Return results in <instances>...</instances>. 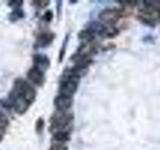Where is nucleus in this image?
Instances as JSON below:
<instances>
[{
  "label": "nucleus",
  "mask_w": 160,
  "mask_h": 150,
  "mask_svg": "<svg viewBox=\"0 0 160 150\" xmlns=\"http://www.w3.org/2000/svg\"><path fill=\"white\" fill-rule=\"evenodd\" d=\"M118 33H119L118 29L116 27H114L113 25L104 24V30H103L102 36H105L107 38H113L115 36H117Z\"/></svg>",
  "instance_id": "1a4fd4ad"
},
{
  "label": "nucleus",
  "mask_w": 160,
  "mask_h": 150,
  "mask_svg": "<svg viewBox=\"0 0 160 150\" xmlns=\"http://www.w3.org/2000/svg\"><path fill=\"white\" fill-rule=\"evenodd\" d=\"M79 83V77L68 71L67 75H63V78L60 82V95L72 97V95L76 92Z\"/></svg>",
  "instance_id": "f03ea898"
},
{
  "label": "nucleus",
  "mask_w": 160,
  "mask_h": 150,
  "mask_svg": "<svg viewBox=\"0 0 160 150\" xmlns=\"http://www.w3.org/2000/svg\"><path fill=\"white\" fill-rule=\"evenodd\" d=\"M33 3H36L35 5L40 8H44V7H46L47 5L50 3L49 1H44V0H42V1H33Z\"/></svg>",
  "instance_id": "dca6fc26"
},
{
  "label": "nucleus",
  "mask_w": 160,
  "mask_h": 150,
  "mask_svg": "<svg viewBox=\"0 0 160 150\" xmlns=\"http://www.w3.org/2000/svg\"><path fill=\"white\" fill-rule=\"evenodd\" d=\"M124 15H127L123 10H117V9H105L100 12L99 19L100 21L105 23L106 25H114L118 20Z\"/></svg>",
  "instance_id": "20e7f679"
},
{
  "label": "nucleus",
  "mask_w": 160,
  "mask_h": 150,
  "mask_svg": "<svg viewBox=\"0 0 160 150\" xmlns=\"http://www.w3.org/2000/svg\"><path fill=\"white\" fill-rule=\"evenodd\" d=\"M54 39V34L50 33V32H43L41 34L38 35L37 40H36V44L39 47H45L49 45L53 41Z\"/></svg>",
  "instance_id": "6e6552de"
},
{
  "label": "nucleus",
  "mask_w": 160,
  "mask_h": 150,
  "mask_svg": "<svg viewBox=\"0 0 160 150\" xmlns=\"http://www.w3.org/2000/svg\"><path fill=\"white\" fill-rule=\"evenodd\" d=\"M27 76L30 81L34 83L35 85H38V86H41V85H43V83L45 82L44 73L35 67H32L27 72Z\"/></svg>",
  "instance_id": "423d86ee"
},
{
  "label": "nucleus",
  "mask_w": 160,
  "mask_h": 150,
  "mask_svg": "<svg viewBox=\"0 0 160 150\" xmlns=\"http://www.w3.org/2000/svg\"><path fill=\"white\" fill-rule=\"evenodd\" d=\"M49 150H68V148L63 144H55Z\"/></svg>",
  "instance_id": "2eb2a0df"
},
{
  "label": "nucleus",
  "mask_w": 160,
  "mask_h": 150,
  "mask_svg": "<svg viewBox=\"0 0 160 150\" xmlns=\"http://www.w3.org/2000/svg\"><path fill=\"white\" fill-rule=\"evenodd\" d=\"M78 36L79 39H81L84 43H91L94 39V34L91 31H89L88 29H83L82 31H80Z\"/></svg>",
  "instance_id": "9d476101"
},
{
  "label": "nucleus",
  "mask_w": 160,
  "mask_h": 150,
  "mask_svg": "<svg viewBox=\"0 0 160 150\" xmlns=\"http://www.w3.org/2000/svg\"><path fill=\"white\" fill-rule=\"evenodd\" d=\"M7 125H8V119L6 117V115L0 112V141H1L4 136Z\"/></svg>",
  "instance_id": "f8f14e48"
},
{
  "label": "nucleus",
  "mask_w": 160,
  "mask_h": 150,
  "mask_svg": "<svg viewBox=\"0 0 160 150\" xmlns=\"http://www.w3.org/2000/svg\"><path fill=\"white\" fill-rule=\"evenodd\" d=\"M44 128V120L42 118H39L36 122V131L40 133Z\"/></svg>",
  "instance_id": "ddd939ff"
},
{
  "label": "nucleus",
  "mask_w": 160,
  "mask_h": 150,
  "mask_svg": "<svg viewBox=\"0 0 160 150\" xmlns=\"http://www.w3.org/2000/svg\"><path fill=\"white\" fill-rule=\"evenodd\" d=\"M52 18H53V13H52V11H46L45 12V14H44V16H43V20H45V21H47V22H50L52 20Z\"/></svg>",
  "instance_id": "4468645a"
},
{
  "label": "nucleus",
  "mask_w": 160,
  "mask_h": 150,
  "mask_svg": "<svg viewBox=\"0 0 160 150\" xmlns=\"http://www.w3.org/2000/svg\"><path fill=\"white\" fill-rule=\"evenodd\" d=\"M12 92L24 99L29 104H31L36 97V91L33 86L22 78H17L14 81V88Z\"/></svg>",
  "instance_id": "f257e3e1"
},
{
  "label": "nucleus",
  "mask_w": 160,
  "mask_h": 150,
  "mask_svg": "<svg viewBox=\"0 0 160 150\" xmlns=\"http://www.w3.org/2000/svg\"><path fill=\"white\" fill-rule=\"evenodd\" d=\"M10 6H14V7H19L20 5H22L23 1H20V0H18V1H10Z\"/></svg>",
  "instance_id": "f3484780"
},
{
  "label": "nucleus",
  "mask_w": 160,
  "mask_h": 150,
  "mask_svg": "<svg viewBox=\"0 0 160 150\" xmlns=\"http://www.w3.org/2000/svg\"><path fill=\"white\" fill-rule=\"evenodd\" d=\"M72 114H69L66 111H58L55 112L51 117V126L55 129H57V131H65L63 130L65 127H67L68 125L72 121Z\"/></svg>",
  "instance_id": "7ed1b4c3"
},
{
  "label": "nucleus",
  "mask_w": 160,
  "mask_h": 150,
  "mask_svg": "<svg viewBox=\"0 0 160 150\" xmlns=\"http://www.w3.org/2000/svg\"><path fill=\"white\" fill-rule=\"evenodd\" d=\"M33 62L34 67L42 72L44 70H47L50 66V60L44 54H35L33 57Z\"/></svg>",
  "instance_id": "0eeeda50"
},
{
  "label": "nucleus",
  "mask_w": 160,
  "mask_h": 150,
  "mask_svg": "<svg viewBox=\"0 0 160 150\" xmlns=\"http://www.w3.org/2000/svg\"><path fill=\"white\" fill-rule=\"evenodd\" d=\"M73 100L72 97L64 96V95H58L54 99V105L59 111H66L72 106Z\"/></svg>",
  "instance_id": "39448f33"
},
{
  "label": "nucleus",
  "mask_w": 160,
  "mask_h": 150,
  "mask_svg": "<svg viewBox=\"0 0 160 150\" xmlns=\"http://www.w3.org/2000/svg\"><path fill=\"white\" fill-rule=\"evenodd\" d=\"M53 138L55 141H57L59 144H62L64 142L68 141L70 139V135L67 131H56L53 135Z\"/></svg>",
  "instance_id": "9b49d317"
}]
</instances>
